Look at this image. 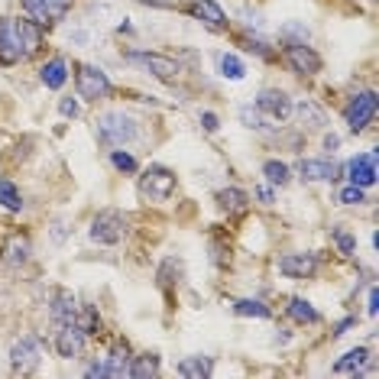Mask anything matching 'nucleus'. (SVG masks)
<instances>
[{
  "instance_id": "f257e3e1",
  "label": "nucleus",
  "mask_w": 379,
  "mask_h": 379,
  "mask_svg": "<svg viewBox=\"0 0 379 379\" xmlns=\"http://www.w3.org/2000/svg\"><path fill=\"white\" fill-rule=\"evenodd\" d=\"M97 140L104 143V146H124L136 136V120L127 117L124 110H110V114H101L97 117Z\"/></svg>"
},
{
  "instance_id": "f03ea898",
  "label": "nucleus",
  "mask_w": 379,
  "mask_h": 379,
  "mask_svg": "<svg viewBox=\"0 0 379 379\" xmlns=\"http://www.w3.org/2000/svg\"><path fill=\"white\" fill-rule=\"evenodd\" d=\"M127 230H130V221H127V214H120V211H101L91 221V240L94 243H104V247H114V243H120V240L127 237Z\"/></svg>"
},
{
  "instance_id": "7ed1b4c3",
  "label": "nucleus",
  "mask_w": 379,
  "mask_h": 379,
  "mask_svg": "<svg viewBox=\"0 0 379 379\" xmlns=\"http://www.w3.org/2000/svg\"><path fill=\"white\" fill-rule=\"evenodd\" d=\"M176 185H178L176 172H169V169H162V166H152V169H146V176L140 178V194L146 201L159 204V201H169V198H172Z\"/></svg>"
},
{
  "instance_id": "20e7f679",
  "label": "nucleus",
  "mask_w": 379,
  "mask_h": 379,
  "mask_svg": "<svg viewBox=\"0 0 379 379\" xmlns=\"http://www.w3.org/2000/svg\"><path fill=\"white\" fill-rule=\"evenodd\" d=\"M373 117H376V91H360L344 107V124L350 133H363L373 124Z\"/></svg>"
},
{
  "instance_id": "39448f33",
  "label": "nucleus",
  "mask_w": 379,
  "mask_h": 379,
  "mask_svg": "<svg viewBox=\"0 0 379 379\" xmlns=\"http://www.w3.org/2000/svg\"><path fill=\"white\" fill-rule=\"evenodd\" d=\"M75 85H78V97L85 101H101V97L110 94V78H107V71H101L97 65H78L75 71Z\"/></svg>"
},
{
  "instance_id": "423d86ee",
  "label": "nucleus",
  "mask_w": 379,
  "mask_h": 379,
  "mask_svg": "<svg viewBox=\"0 0 379 379\" xmlns=\"http://www.w3.org/2000/svg\"><path fill=\"white\" fill-rule=\"evenodd\" d=\"M43 341L36 334H27L20 337L17 344H13V350H10V363H13V373H33L39 363H43Z\"/></svg>"
},
{
  "instance_id": "0eeeda50",
  "label": "nucleus",
  "mask_w": 379,
  "mask_h": 379,
  "mask_svg": "<svg viewBox=\"0 0 379 379\" xmlns=\"http://www.w3.org/2000/svg\"><path fill=\"white\" fill-rule=\"evenodd\" d=\"M283 59L295 75H317V71H321V55H317L311 45L301 43V39H295V43L289 39V43H285Z\"/></svg>"
},
{
  "instance_id": "6e6552de",
  "label": "nucleus",
  "mask_w": 379,
  "mask_h": 379,
  "mask_svg": "<svg viewBox=\"0 0 379 379\" xmlns=\"http://www.w3.org/2000/svg\"><path fill=\"white\" fill-rule=\"evenodd\" d=\"M20 3H23V10L29 13V20L39 23V27H52V23H59L71 7V0H20Z\"/></svg>"
},
{
  "instance_id": "1a4fd4ad",
  "label": "nucleus",
  "mask_w": 379,
  "mask_h": 379,
  "mask_svg": "<svg viewBox=\"0 0 379 379\" xmlns=\"http://www.w3.org/2000/svg\"><path fill=\"white\" fill-rule=\"evenodd\" d=\"M10 27H13V39H17V49L23 59H33L43 49V27L39 23L23 17V20H10Z\"/></svg>"
},
{
  "instance_id": "9d476101",
  "label": "nucleus",
  "mask_w": 379,
  "mask_h": 379,
  "mask_svg": "<svg viewBox=\"0 0 379 379\" xmlns=\"http://www.w3.org/2000/svg\"><path fill=\"white\" fill-rule=\"evenodd\" d=\"M127 59H130V62L146 65V69H150L159 81H176L178 71H182L176 59H169V55H159V52H130Z\"/></svg>"
},
{
  "instance_id": "9b49d317",
  "label": "nucleus",
  "mask_w": 379,
  "mask_h": 379,
  "mask_svg": "<svg viewBox=\"0 0 379 379\" xmlns=\"http://www.w3.org/2000/svg\"><path fill=\"white\" fill-rule=\"evenodd\" d=\"M81 347H85V331L75 321L59 324V331H55V350H59V357L62 360H75L81 353Z\"/></svg>"
},
{
  "instance_id": "f8f14e48",
  "label": "nucleus",
  "mask_w": 379,
  "mask_h": 379,
  "mask_svg": "<svg viewBox=\"0 0 379 379\" xmlns=\"http://www.w3.org/2000/svg\"><path fill=\"white\" fill-rule=\"evenodd\" d=\"M256 110L266 117H273V120H285V117L292 114V101L285 91H276V88H266L259 91V97H256Z\"/></svg>"
},
{
  "instance_id": "ddd939ff",
  "label": "nucleus",
  "mask_w": 379,
  "mask_h": 379,
  "mask_svg": "<svg viewBox=\"0 0 379 379\" xmlns=\"http://www.w3.org/2000/svg\"><path fill=\"white\" fill-rule=\"evenodd\" d=\"M279 273L285 279H311L317 273V259L311 253H285L279 259Z\"/></svg>"
},
{
  "instance_id": "4468645a",
  "label": "nucleus",
  "mask_w": 379,
  "mask_h": 379,
  "mask_svg": "<svg viewBox=\"0 0 379 379\" xmlns=\"http://www.w3.org/2000/svg\"><path fill=\"white\" fill-rule=\"evenodd\" d=\"M347 172H350V185L370 188L376 185V152H360L347 162Z\"/></svg>"
},
{
  "instance_id": "2eb2a0df",
  "label": "nucleus",
  "mask_w": 379,
  "mask_h": 379,
  "mask_svg": "<svg viewBox=\"0 0 379 379\" xmlns=\"http://www.w3.org/2000/svg\"><path fill=\"white\" fill-rule=\"evenodd\" d=\"M188 13H192L198 23H204L211 33H224V29H227V17H224V10L217 7L214 0H194L192 7H188Z\"/></svg>"
},
{
  "instance_id": "dca6fc26",
  "label": "nucleus",
  "mask_w": 379,
  "mask_h": 379,
  "mask_svg": "<svg viewBox=\"0 0 379 379\" xmlns=\"http://www.w3.org/2000/svg\"><path fill=\"white\" fill-rule=\"evenodd\" d=\"M49 315H52L55 324H69L78 315V305H75V295L69 289H55L52 292V305H49Z\"/></svg>"
},
{
  "instance_id": "f3484780",
  "label": "nucleus",
  "mask_w": 379,
  "mask_h": 379,
  "mask_svg": "<svg viewBox=\"0 0 379 379\" xmlns=\"http://www.w3.org/2000/svg\"><path fill=\"white\" fill-rule=\"evenodd\" d=\"M130 344L127 341H117L114 344V350H110V357H107V363H104V373L110 379H120V376H127L130 373Z\"/></svg>"
},
{
  "instance_id": "a211bd4d",
  "label": "nucleus",
  "mask_w": 379,
  "mask_h": 379,
  "mask_svg": "<svg viewBox=\"0 0 379 379\" xmlns=\"http://www.w3.org/2000/svg\"><path fill=\"white\" fill-rule=\"evenodd\" d=\"M39 78H43V85L45 88H52V91H59L69 81V62H65L62 55H55V59H49V62L39 69Z\"/></svg>"
},
{
  "instance_id": "6ab92c4d",
  "label": "nucleus",
  "mask_w": 379,
  "mask_h": 379,
  "mask_svg": "<svg viewBox=\"0 0 379 379\" xmlns=\"http://www.w3.org/2000/svg\"><path fill=\"white\" fill-rule=\"evenodd\" d=\"M366 360H370V350H366V347H353V350H347L344 357L334 363V373L337 376H357V373H363Z\"/></svg>"
},
{
  "instance_id": "aec40b11",
  "label": "nucleus",
  "mask_w": 379,
  "mask_h": 379,
  "mask_svg": "<svg viewBox=\"0 0 379 379\" xmlns=\"http://www.w3.org/2000/svg\"><path fill=\"white\" fill-rule=\"evenodd\" d=\"M17 62H23V55L17 49V39H13V27H10V20H0V65Z\"/></svg>"
},
{
  "instance_id": "412c9836",
  "label": "nucleus",
  "mask_w": 379,
  "mask_h": 379,
  "mask_svg": "<svg viewBox=\"0 0 379 379\" xmlns=\"http://www.w3.org/2000/svg\"><path fill=\"white\" fill-rule=\"evenodd\" d=\"M301 178H308V182H334L337 178V169L334 162H324V159H305L301 162Z\"/></svg>"
},
{
  "instance_id": "4be33fe9",
  "label": "nucleus",
  "mask_w": 379,
  "mask_h": 379,
  "mask_svg": "<svg viewBox=\"0 0 379 379\" xmlns=\"http://www.w3.org/2000/svg\"><path fill=\"white\" fill-rule=\"evenodd\" d=\"M178 373L185 379H204L214 373V363L211 357H185V360L178 363Z\"/></svg>"
},
{
  "instance_id": "5701e85b",
  "label": "nucleus",
  "mask_w": 379,
  "mask_h": 379,
  "mask_svg": "<svg viewBox=\"0 0 379 379\" xmlns=\"http://www.w3.org/2000/svg\"><path fill=\"white\" fill-rule=\"evenodd\" d=\"M217 204H221V211L227 214H240V211H247V192L243 188H224V192H217Z\"/></svg>"
},
{
  "instance_id": "b1692460",
  "label": "nucleus",
  "mask_w": 379,
  "mask_h": 379,
  "mask_svg": "<svg viewBox=\"0 0 379 379\" xmlns=\"http://www.w3.org/2000/svg\"><path fill=\"white\" fill-rule=\"evenodd\" d=\"M3 256H7V263H27L29 259V237L27 234H13L7 240V247H3Z\"/></svg>"
},
{
  "instance_id": "393cba45",
  "label": "nucleus",
  "mask_w": 379,
  "mask_h": 379,
  "mask_svg": "<svg viewBox=\"0 0 379 379\" xmlns=\"http://www.w3.org/2000/svg\"><path fill=\"white\" fill-rule=\"evenodd\" d=\"M159 373V357L156 353H140L130 360V373L127 376H136V379H146V376H156Z\"/></svg>"
},
{
  "instance_id": "a878e982",
  "label": "nucleus",
  "mask_w": 379,
  "mask_h": 379,
  "mask_svg": "<svg viewBox=\"0 0 379 379\" xmlns=\"http://www.w3.org/2000/svg\"><path fill=\"white\" fill-rule=\"evenodd\" d=\"M289 315L299 321V324H317L321 321V315H317L315 308H311V301L305 299H292L289 301Z\"/></svg>"
},
{
  "instance_id": "bb28decb",
  "label": "nucleus",
  "mask_w": 379,
  "mask_h": 379,
  "mask_svg": "<svg viewBox=\"0 0 379 379\" xmlns=\"http://www.w3.org/2000/svg\"><path fill=\"white\" fill-rule=\"evenodd\" d=\"M75 324L85 331V337L101 334V315H97V308H91V305H85V308L75 315Z\"/></svg>"
},
{
  "instance_id": "cd10ccee",
  "label": "nucleus",
  "mask_w": 379,
  "mask_h": 379,
  "mask_svg": "<svg viewBox=\"0 0 379 379\" xmlns=\"http://www.w3.org/2000/svg\"><path fill=\"white\" fill-rule=\"evenodd\" d=\"M217 71H221L224 78H230V81H240L243 78V62H240L237 55H227V52H221L217 55Z\"/></svg>"
},
{
  "instance_id": "c85d7f7f",
  "label": "nucleus",
  "mask_w": 379,
  "mask_h": 379,
  "mask_svg": "<svg viewBox=\"0 0 379 379\" xmlns=\"http://www.w3.org/2000/svg\"><path fill=\"white\" fill-rule=\"evenodd\" d=\"M263 176L269 178V182H273V185H289V178H292V172H289V166H285V162H279V159H269V162H266L263 166Z\"/></svg>"
},
{
  "instance_id": "c756f323",
  "label": "nucleus",
  "mask_w": 379,
  "mask_h": 379,
  "mask_svg": "<svg viewBox=\"0 0 379 379\" xmlns=\"http://www.w3.org/2000/svg\"><path fill=\"white\" fill-rule=\"evenodd\" d=\"M0 204H3L7 211H20V208H23V198H20L17 185H13L10 178H0Z\"/></svg>"
},
{
  "instance_id": "7c9ffc66",
  "label": "nucleus",
  "mask_w": 379,
  "mask_h": 379,
  "mask_svg": "<svg viewBox=\"0 0 379 379\" xmlns=\"http://www.w3.org/2000/svg\"><path fill=\"white\" fill-rule=\"evenodd\" d=\"M234 311L237 315H243V317H269L273 311L266 308L263 301H256V299H240V301H234Z\"/></svg>"
},
{
  "instance_id": "2f4dec72",
  "label": "nucleus",
  "mask_w": 379,
  "mask_h": 379,
  "mask_svg": "<svg viewBox=\"0 0 379 379\" xmlns=\"http://www.w3.org/2000/svg\"><path fill=\"white\" fill-rule=\"evenodd\" d=\"M331 240H334V243H337V250H341V253H344V256H353V253H357V237H353L350 230H344V227H334V230H331Z\"/></svg>"
},
{
  "instance_id": "473e14b6",
  "label": "nucleus",
  "mask_w": 379,
  "mask_h": 379,
  "mask_svg": "<svg viewBox=\"0 0 379 379\" xmlns=\"http://www.w3.org/2000/svg\"><path fill=\"white\" fill-rule=\"evenodd\" d=\"M110 162H114V169H120V172H136V169H140L130 152H120V150L110 152Z\"/></svg>"
},
{
  "instance_id": "72a5a7b5",
  "label": "nucleus",
  "mask_w": 379,
  "mask_h": 379,
  "mask_svg": "<svg viewBox=\"0 0 379 379\" xmlns=\"http://www.w3.org/2000/svg\"><path fill=\"white\" fill-rule=\"evenodd\" d=\"M240 120H243V127H250V130H266L263 114L253 110V107H243V110H240Z\"/></svg>"
},
{
  "instance_id": "f704fd0d",
  "label": "nucleus",
  "mask_w": 379,
  "mask_h": 379,
  "mask_svg": "<svg viewBox=\"0 0 379 379\" xmlns=\"http://www.w3.org/2000/svg\"><path fill=\"white\" fill-rule=\"evenodd\" d=\"M299 114H301V120L308 117L311 127H321V124H324V114H321V110H317L311 101H301V104H299Z\"/></svg>"
},
{
  "instance_id": "c9c22d12",
  "label": "nucleus",
  "mask_w": 379,
  "mask_h": 379,
  "mask_svg": "<svg viewBox=\"0 0 379 379\" xmlns=\"http://www.w3.org/2000/svg\"><path fill=\"white\" fill-rule=\"evenodd\" d=\"M341 204H363L366 198H363V188L360 185H347V188H341Z\"/></svg>"
},
{
  "instance_id": "e433bc0d",
  "label": "nucleus",
  "mask_w": 379,
  "mask_h": 379,
  "mask_svg": "<svg viewBox=\"0 0 379 379\" xmlns=\"http://www.w3.org/2000/svg\"><path fill=\"white\" fill-rule=\"evenodd\" d=\"M59 110H62L65 117H78V101H75V97H62Z\"/></svg>"
},
{
  "instance_id": "4c0bfd02",
  "label": "nucleus",
  "mask_w": 379,
  "mask_h": 379,
  "mask_svg": "<svg viewBox=\"0 0 379 379\" xmlns=\"http://www.w3.org/2000/svg\"><path fill=\"white\" fill-rule=\"evenodd\" d=\"M201 127H204V130H208V133H214V130H217V127H221V124H217V117H214L211 110H204V114H201Z\"/></svg>"
},
{
  "instance_id": "58836bf2",
  "label": "nucleus",
  "mask_w": 379,
  "mask_h": 379,
  "mask_svg": "<svg viewBox=\"0 0 379 379\" xmlns=\"http://www.w3.org/2000/svg\"><path fill=\"white\" fill-rule=\"evenodd\" d=\"M256 198H259V201H263V204H273V201H276L273 188H266V185H259V188H256Z\"/></svg>"
},
{
  "instance_id": "ea45409f",
  "label": "nucleus",
  "mask_w": 379,
  "mask_h": 379,
  "mask_svg": "<svg viewBox=\"0 0 379 379\" xmlns=\"http://www.w3.org/2000/svg\"><path fill=\"white\" fill-rule=\"evenodd\" d=\"M140 3H146V7H166V10L176 7V0H140Z\"/></svg>"
},
{
  "instance_id": "a19ab883",
  "label": "nucleus",
  "mask_w": 379,
  "mask_h": 379,
  "mask_svg": "<svg viewBox=\"0 0 379 379\" xmlns=\"http://www.w3.org/2000/svg\"><path fill=\"white\" fill-rule=\"evenodd\" d=\"M379 311V292H376V285L370 289V315H376Z\"/></svg>"
},
{
  "instance_id": "79ce46f5",
  "label": "nucleus",
  "mask_w": 379,
  "mask_h": 379,
  "mask_svg": "<svg viewBox=\"0 0 379 379\" xmlns=\"http://www.w3.org/2000/svg\"><path fill=\"white\" fill-rule=\"evenodd\" d=\"M88 376L91 379H101V376H107V373H104V366H101V363H94V366H88Z\"/></svg>"
},
{
  "instance_id": "37998d69",
  "label": "nucleus",
  "mask_w": 379,
  "mask_h": 379,
  "mask_svg": "<svg viewBox=\"0 0 379 379\" xmlns=\"http://www.w3.org/2000/svg\"><path fill=\"white\" fill-rule=\"evenodd\" d=\"M353 324V317H347V321H341V324L334 327V337H341V334H347V327Z\"/></svg>"
},
{
  "instance_id": "c03bdc74",
  "label": "nucleus",
  "mask_w": 379,
  "mask_h": 379,
  "mask_svg": "<svg viewBox=\"0 0 379 379\" xmlns=\"http://www.w3.org/2000/svg\"><path fill=\"white\" fill-rule=\"evenodd\" d=\"M324 146H327V150H331V152H334L337 146H341V140H337L334 133H331V136H324Z\"/></svg>"
}]
</instances>
